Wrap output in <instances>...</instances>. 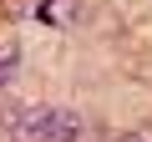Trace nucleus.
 Instances as JSON below:
<instances>
[{"label":"nucleus","mask_w":152,"mask_h":142,"mask_svg":"<svg viewBox=\"0 0 152 142\" xmlns=\"http://www.w3.org/2000/svg\"><path fill=\"white\" fill-rule=\"evenodd\" d=\"M10 137L15 142H81L86 117L76 107H15L10 112Z\"/></svg>","instance_id":"1"},{"label":"nucleus","mask_w":152,"mask_h":142,"mask_svg":"<svg viewBox=\"0 0 152 142\" xmlns=\"http://www.w3.org/2000/svg\"><path fill=\"white\" fill-rule=\"evenodd\" d=\"M76 15L71 0H31V20H46V26H66Z\"/></svg>","instance_id":"2"},{"label":"nucleus","mask_w":152,"mask_h":142,"mask_svg":"<svg viewBox=\"0 0 152 142\" xmlns=\"http://www.w3.org/2000/svg\"><path fill=\"white\" fill-rule=\"evenodd\" d=\"M15 61H20L15 46H0V91H10V86H15Z\"/></svg>","instance_id":"3"},{"label":"nucleus","mask_w":152,"mask_h":142,"mask_svg":"<svg viewBox=\"0 0 152 142\" xmlns=\"http://www.w3.org/2000/svg\"><path fill=\"white\" fill-rule=\"evenodd\" d=\"M117 142H152V132H132V137H117Z\"/></svg>","instance_id":"4"}]
</instances>
